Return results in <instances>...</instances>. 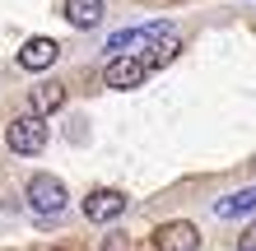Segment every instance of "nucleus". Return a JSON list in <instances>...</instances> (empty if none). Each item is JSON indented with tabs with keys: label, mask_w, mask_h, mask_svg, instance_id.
<instances>
[{
	"label": "nucleus",
	"mask_w": 256,
	"mask_h": 251,
	"mask_svg": "<svg viewBox=\"0 0 256 251\" xmlns=\"http://www.w3.org/2000/svg\"><path fill=\"white\" fill-rule=\"evenodd\" d=\"M5 144L14 154H38L42 144H47V121H42L38 112H28V116H19V121H10L5 126Z\"/></svg>",
	"instance_id": "nucleus-2"
},
{
	"label": "nucleus",
	"mask_w": 256,
	"mask_h": 251,
	"mask_svg": "<svg viewBox=\"0 0 256 251\" xmlns=\"http://www.w3.org/2000/svg\"><path fill=\"white\" fill-rule=\"evenodd\" d=\"M102 0H66V23L70 28H98L102 23Z\"/></svg>",
	"instance_id": "nucleus-8"
},
{
	"label": "nucleus",
	"mask_w": 256,
	"mask_h": 251,
	"mask_svg": "<svg viewBox=\"0 0 256 251\" xmlns=\"http://www.w3.org/2000/svg\"><path fill=\"white\" fill-rule=\"evenodd\" d=\"M247 210H256V186L238 191V196H224V200L214 205V214H219V219H238V214H247Z\"/></svg>",
	"instance_id": "nucleus-10"
},
{
	"label": "nucleus",
	"mask_w": 256,
	"mask_h": 251,
	"mask_svg": "<svg viewBox=\"0 0 256 251\" xmlns=\"http://www.w3.org/2000/svg\"><path fill=\"white\" fill-rule=\"evenodd\" d=\"M61 102H66V84H33V88H28V107H33L38 116L56 112Z\"/></svg>",
	"instance_id": "nucleus-9"
},
{
	"label": "nucleus",
	"mask_w": 256,
	"mask_h": 251,
	"mask_svg": "<svg viewBox=\"0 0 256 251\" xmlns=\"http://www.w3.org/2000/svg\"><path fill=\"white\" fill-rule=\"evenodd\" d=\"M154 247L158 251H196L200 247V228L186 224V219H172V224H163L154 233Z\"/></svg>",
	"instance_id": "nucleus-4"
},
{
	"label": "nucleus",
	"mask_w": 256,
	"mask_h": 251,
	"mask_svg": "<svg viewBox=\"0 0 256 251\" xmlns=\"http://www.w3.org/2000/svg\"><path fill=\"white\" fill-rule=\"evenodd\" d=\"M144 75H149V61H144V56H135V51L112 56L108 70H102L108 88H135V84H144Z\"/></svg>",
	"instance_id": "nucleus-3"
},
{
	"label": "nucleus",
	"mask_w": 256,
	"mask_h": 251,
	"mask_svg": "<svg viewBox=\"0 0 256 251\" xmlns=\"http://www.w3.org/2000/svg\"><path fill=\"white\" fill-rule=\"evenodd\" d=\"M28 205H33V210L42 214V219H52V214H61L66 205H70V196H66V182L61 177H33V182H28Z\"/></svg>",
	"instance_id": "nucleus-1"
},
{
	"label": "nucleus",
	"mask_w": 256,
	"mask_h": 251,
	"mask_svg": "<svg viewBox=\"0 0 256 251\" xmlns=\"http://www.w3.org/2000/svg\"><path fill=\"white\" fill-rule=\"evenodd\" d=\"M102 251H130V238H126V233H108Z\"/></svg>",
	"instance_id": "nucleus-11"
},
{
	"label": "nucleus",
	"mask_w": 256,
	"mask_h": 251,
	"mask_svg": "<svg viewBox=\"0 0 256 251\" xmlns=\"http://www.w3.org/2000/svg\"><path fill=\"white\" fill-rule=\"evenodd\" d=\"M122 210H126V196H122V191H112V186H98L94 196L84 200V219H94V224H112Z\"/></svg>",
	"instance_id": "nucleus-6"
},
{
	"label": "nucleus",
	"mask_w": 256,
	"mask_h": 251,
	"mask_svg": "<svg viewBox=\"0 0 256 251\" xmlns=\"http://www.w3.org/2000/svg\"><path fill=\"white\" fill-rule=\"evenodd\" d=\"M56 56H61V42H56V37H28L24 47H19V65L38 75V70H52L56 65Z\"/></svg>",
	"instance_id": "nucleus-5"
},
{
	"label": "nucleus",
	"mask_w": 256,
	"mask_h": 251,
	"mask_svg": "<svg viewBox=\"0 0 256 251\" xmlns=\"http://www.w3.org/2000/svg\"><path fill=\"white\" fill-rule=\"evenodd\" d=\"M163 33H172L168 23H144V28H122V33H112L108 37V51L112 56H122V51H140V42H154Z\"/></svg>",
	"instance_id": "nucleus-7"
},
{
	"label": "nucleus",
	"mask_w": 256,
	"mask_h": 251,
	"mask_svg": "<svg viewBox=\"0 0 256 251\" xmlns=\"http://www.w3.org/2000/svg\"><path fill=\"white\" fill-rule=\"evenodd\" d=\"M238 251H256V224H247L238 233Z\"/></svg>",
	"instance_id": "nucleus-12"
}]
</instances>
